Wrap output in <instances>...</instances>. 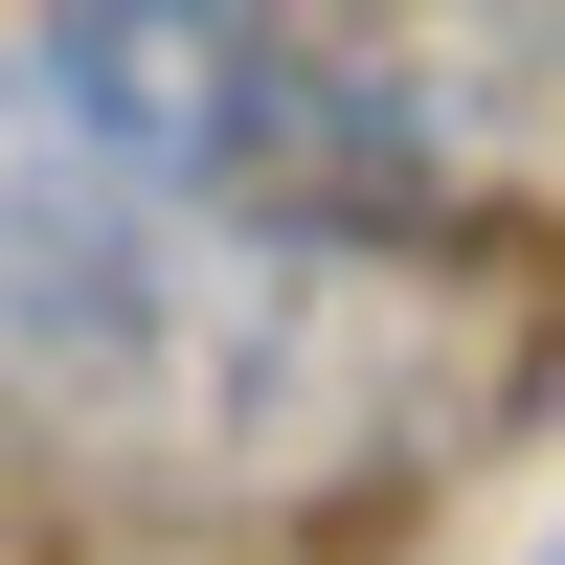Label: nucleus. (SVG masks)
I'll return each mask as SVG.
<instances>
[{
    "label": "nucleus",
    "mask_w": 565,
    "mask_h": 565,
    "mask_svg": "<svg viewBox=\"0 0 565 565\" xmlns=\"http://www.w3.org/2000/svg\"><path fill=\"white\" fill-rule=\"evenodd\" d=\"M498 385L476 249H317L114 181L68 114L0 159V452L136 521H271L452 452Z\"/></svg>",
    "instance_id": "1"
},
{
    "label": "nucleus",
    "mask_w": 565,
    "mask_h": 565,
    "mask_svg": "<svg viewBox=\"0 0 565 565\" xmlns=\"http://www.w3.org/2000/svg\"><path fill=\"white\" fill-rule=\"evenodd\" d=\"M23 68L114 181H159L204 226H317V249H476L498 226L430 0H23Z\"/></svg>",
    "instance_id": "2"
},
{
    "label": "nucleus",
    "mask_w": 565,
    "mask_h": 565,
    "mask_svg": "<svg viewBox=\"0 0 565 565\" xmlns=\"http://www.w3.org/2000/svg\"><path fill=\"white\" fill-rule=\"evenodd\" d=\"M521 565H565V521H543V543H521Z\"/></svg>",
    "instance_id": "3"
}]
</instances>
